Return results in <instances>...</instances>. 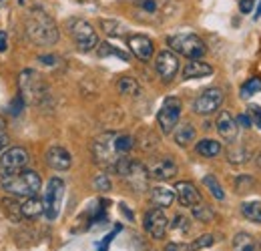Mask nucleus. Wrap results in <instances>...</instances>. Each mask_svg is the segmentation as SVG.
I'll use <instances>...</instances> for the list:
<instances>
[{"instance_id": "f257e3e1", "label": "nucleus", "mask_w": 261, "mask_h": 251, "mask_svg": "<svg viewBox=\"0 0 261 251\" xmlns=\"http://www.w3.org/2000/svg\"><path fill=\"white\" fill-rule=\"evenodd\" d=\"M27 34L38 46H53L59 40V29L53 20V16H48L44 10L34 8L29 14L27 20Z\"/></svg>"}, {"instance_id": "f03ea898", "label": "nucleus", "mask_w": 261, "mask_h": 251, "mask_svg": "<svg viewBox=\"0 0 261 251\" xmlns=\"http://www.w3.org/2000/svg\"><path fill=\"white\" fill-rule=\"evenodd\" d=\"M40 177L34 171H18L0 177V187L14 197H33L40 191Z\"/></svg>"}, {"instance_id": "7ed1b4c3", "label": "nucleus", "mask_w": 261, "mask_h": 251, "mask_svg": "<svg viewBox=\"0 0 261 251\" xmlns=\"http://www.w3.org/2000/svg\"><path fill=\"white\" fill-rule=\"evenodd\" d=\"M115 173L121 175L135 191H145V189L149 187V179H151L149 169L143 163H139V161L121 157L119 163L115 165Z\"/></svg>"}, {"instance_id": "20e7f679", "label": "nucleus", "mask_w": 261, "mask_h": 251, "mask_svg": "<svg viewBox=\"0 0 261 251\" xmlns=\"http://www.w3.org/2000/svg\"><path fill=\"white\" fill-rule=\"evenodd\" d=\"M18 87H20L22 101L29 105H40L42 98H46V94H48L42 77L33 68H27L18 74Z\"/></svg>"}, {"instance_id": "39448f33", "label": "nucleus", "mask_w": 261, "mask_h": 251, "mask_svg": "<svg viewBox=\"0 0 261 251\" xmlns=\"http://www.w3.org/2000/svg\"><path fill=\"white\" fill-rule=\"evenodd\" d=\"M167 44L173 53L181 55V57H187L189 61H197L205 55V42L193 34V32H181V34H173L167 38Z\"/></svg>"}, {"instance_id": "423d86ee", "label": "nucleus", "mask_w": 261, "mask_h": 251, "mask_svg": "<svg viewBox=\"0 0 261 251\" xmlns=\"http://www.w3.org/2000/svg\"><path fill=\"white\" fill-rule=\"evenodd\" d=\"M113 139H115V133H105L98 139H95V143H93V159H95V163L105 167V169H109V171H115V165L119 163V159L123 157V155H119L115 151Z\"/></svg>"}, {"instance_id": "0eeeda50", "label": "nucleus", "mask_w": 261, "mask_h": 251, "mask_svg": "<svg viewBox=\"0 0 261 251\" xmlns=\"http://www.w3.org/2000/svg\"><path fill=\"white\" fill-rule=\"evenodd\" d=\"M63 197H65V183H63V179L53 177L48 181V185H46V193H44V199H42V205H44L42 215H46V219L53 221L59 217Z\"/></svg>"}, {"instance_id": "6e6552de", "label": "nucleus", "mask_w": 261, "mask_h": 251, "mask_svg": "<svg viewBox=\"0 0 261 251\" xmlns=\"http://www.w3.org/2000/svg\"><path fill=\"white\" fill-rule=\"evenodd\" d=\"M70 36H72L74 44H76L83 53L93 51V48L98 44V38H97L95 29H93L87 20H81V18H76V20L70 22Z\"/></svg>"}, {"instance_id": "1a4fd4ad", "label": "nucleus", "mask_w": 261, "mask_h": 251, "mask_svg": "<svg viewBox=\"0 0 261 251\" xmlns=\"http://www.w3.org/2000/svg\"><path fill=\"white\" fill-rule=\"evenodd\" d=\"M29 163H31V155H29L27 149H22V147H10L0 157V171L4 175L18 173V171H24Z\"/></svg>"}, {"instance_id": "9d476101", "label": "nucleus", "mask_w": 261, "mask_h": 251, "mask_svg": "<svg viewBox=\"0 0 261 251\" xmlns=\"http://www.w3.org/2000/svg\"><path fill=\"white\" fill-rule=\"evenodd\" d=\"M179 117H181V101L177 96H167L163 107L157 113L159 129L163 133H171L177 127V123H179Z\"/></svg>"}, {"instance_id": "9b49d317", "label": "nucleus", "mask_w": 261, "mask_h": 251, "mask_svg": "<svg viewBox=\"0 0 261 251\" xmlns=\"http://www.w3.org/2000/svg\"><path fill=\"white\" fill-rule=\"evenodd\" d=\"M223 91L221 89H207V91H203V93L199 94L195 98V103H193V111H195L197 115H211V113H215L221 105H223Z\"/></svg>"}, {"instance_id": "f8f14e48", "label": "nucleus", "mask_w": 261, "mask_h": 251, "mask_svg": "<svg viewBox=\"0 0 261 251\" xmlns=\"http://www.w3.org/2000/svg\"><path fill=\"white\" fill-rule=\"evenodd\" d=\"M145 231L153 237V239H163L165 233H167V227H169V221L165 217V213L161 211V207H155V209H149L145 213Z\"/></svg>"}, {"instance_id": "ddd939ff", "label": "nucleus", "mask_w": 261, "mask_h": 251, "mask_svg": "<svg viewBox=\"0 0 261 251\" xmlns=\"http://www.w3.org/2000/svg\"><path fill=\"white\" fill-rule=\"evenodd\" d=\"M155 68H157L159 77L163 79L165 83H171V81L175 79L177 70H179V59H177V55H175L173 51H163V53H159V57H157V61H155Z\"/></svg>"}, {"instance_id": "4468645a", "label": "nucleus", "mask_w": 261, "mask_h": 251, "mask_svg": "<svg viewBox=\"0 0 261 251\" xmlns=\"http://www.w3.org/2000/svg\"><path fill=\"white\" fill-rule=\"evenodd\" d=\"M129 48L130 53L139 59V61H149L153 57V51H155V44L149 36L145 34H130L129 36Z\"/></svg>"}, {"instance_id": "2eb2a0df", "label": "nucleus", "mask_w": 261, "mask_h": 251, "mask_svg": "<svg viewBox=\"0 0 261 251\" xmlns=\"http://www.w3.org/2000/svg\"><path fill=\"white\" fill-rule=\"evenodd\" d=\"M46 163H48V167H53V169H57V171H66V169H70V165H72V157H70V153L66 151L65 147L53 145V147L46 151Z\"/></svg>"}, {"instance_id": "dca6fc26", "label": "nucleus", "mask_w": 261, "mask_h": 251, "mask_svg": "<svg viewBox=\"0 0 261 251\" xmlns=\"http://www.w3.org/2000/svg\"><path fill=\"white\" fill-rule=\"evenodd\" d=\"M149 175L157 181H169L177 175V165H175L173 159H157L149 167Z\"/></svg>"}, {"instance_id": "f3484780", "label": "nucleus", "mask_w": 261, "mask_h": 251, "mask_svg": "<svg viewBox=\"0 0 261 251\" xmlns=\"http://www.w3.org/2000/svg\"><path fill=\"white\" fill-rule=\"evenodd\" d=\"M175 195H177V199L183 207H193L201 201V195H199L197 187L189 181H179L175 185Z\"/></svg>"}, {"instance_id": "a211bd4d", "label": "nucleus", "mask_w": 261, "mask_h": 251, "mask_svg": "<svg viewBox=\"0 0 261 251\" xmlns=\"http://www.w3.org/2000/svg\"><path fill=\"white\" fill-rule=\"evenodd\" d=\"M215 127H217V133H219L225 141H229V143L237 139V123H235L233 115L227 113V111H221V113H219Z\"/></svg>"}, {"instance_id": "6ab92c4d", "label": "nucleus", "mask_w": 261, "mask_h": 251, "mask_svg": "<svg viewBox=\"0 0 261 251\" xmlns=\"http://www.w3.org/2000/svg\"><path fill=\"white\" fill-rule=\"evenodd\" d=\"M213 74V66L203 61H189L183 68V79L185 81H191V79H203V77H209Z\"/></svg>"}, {"instance_id": "aec40b11", "label": "nucleus", "mask_w": 261, "mask_h": 251, "mask_svg": "<svg viewBox=\"0 0 261 251\" xmlns=\"http://www.w3.org/2000/svg\"><path fill=\"white\" fill-rule=\"evenodd\" d=\"M42 211H44V205L36 195L24 197V201L20 203V215L27 217V219H34V217L42 215Z\"/></svg>"}, {"instance_id": "412c9836", "label": "nucleus", "mask_w": 261, "mask_h": 251, "mask_svg": "<svg viewBox=\"0 0 261 251\" xmlns=\"http://www.w3.org/2000/svg\"><path fill=\"white\" fill-rule=\"evenodd\" d=\"M151 201L155 207H169L175 201V191L167 187H155L151 189Z\"/></svg>"}, {"instance_id": "4be33fe9", "label": "nucleus", "mask_w": 261, "mask_h": 251, "mask_svg": "<svg viewBox=\"0 0 261 251\" xmlns=\"http://www.w3.org/2000/svg\"><path fill=\"white\" fill-rule=\"evenodd\" d=\"M195 149L201 157H217L221 153V143L213 141V139H203V141L197 143Z\"/></svg>"}, {"instance_id": "5701e85b", "label": "nucleus", "mask_w": 261, "mask_h": 251, "mask_svg": "<svg viewBox=\"0 0 261 251\" xmlns=\"http://www.w3.org/2000/svg\"><path fill=\"white\" fill-rule=\"evenodd\" d=\"M193 141H195V127L193 125L185 123V125H181L179 129H175V143L179 147H187Z\"/></svg>"}, {"instance_id": "b1692460", "label": "nucleus", "mask_w": 261, "mask_h": 251, "mask_svg": "<svg viewBox=\"0 0 261 251\" xmlns=\"http://www.w3.org/2000/svg\"><path fill=\"white\" fill-rule=\"evenodd\" d=\"M233 251H257V241L249 233H237L233 237Z\"/></svg>"}, {"instance_id": "393cba45", "label": "nucleus", "mask_w": 261, "mask_h": 251, "mask_svg": "<svg viewBox=\"0 0 261 251\" xmlns=\"http://www.w3.org/2000/svg\"><path fill=\"white\" fill-rule=\"evenodd\" d=\"M117 91L121 94H125V96H135V94L141 93V87H139L137 79H133V77H123V79H119V83H117Z\"/></svg>"}, {"instance_id": "a878e982", "label": "nucleus", "mask_w": 261, "mask_h": 251, "mask_svg": "<svg viewBox=\"0 0 261 251\" xmlns=\"http://www.w3.org/2000/svg\"><path fill=\"white\" fill-rule=\"evenodd\" d=\"M241 213L251 223H261V203L259 201H247L241 205Z\"/></svg>"}, {"instance_id": "bb28decb", "label": "nucleus", "mask_w": 261, "mask_h": 251, "mask_svg": "<svg viewBox=\"0 0 261 251\" xmlns=\"http://www.w3.org/2000/svg\"><path fill=\"white\" fill-rule=\"evenodd\" d=\"M227 159L229 163H233V165H243V163L249 161V153H247V149L243 145H233V147L227 149Z\"/></svg>"}, {"instance_id": "cd10ccee", "label": "nucleus", "mask_w": 261, "mask_h": 251, "mask_svg": "<svg viewBox=\"0 0 261 251\" xmlns=\"http://www.w3.org/2000/svg\"><path fill=\"white\" fill-rule=\"evenodd\" d=\"M203 185L211 191V195H213L217 201H223V199H225V191L219 185V181L215 179V175H205V177H203Z\"/></svg>"}, {"instance_id": "c85d7f7f", "label": "nucleus", "mask_w": 261, "mask_h": 251, "mask_svg": "<svg viewBox=\"0 0 261 251\" xmlns=\"http://www.w3.org/2000/svg\"><path fill=\"white\" fill-rule=\"evenodd\" d=\"M113 145H115V151L119 155H125V153H129L130 149H133L135 141H133V137H129V135H115Z\"/></svg>"}, {"instance_id": "c756f323", "label": "nucleus", "mask_w": 261, "mask_h": 251, "mask_svg": "<svg viewBox=\"0 0 261 251\" xmlns=\"http://www.w3.org/2000/svg\"><path fill=\"white\" fill-rule=\"evenodd\" d=\"M191 213H193V217H195L197 221H201V223H209V221H213V217H215L213 209L207 207V205H201V203H197V205L191 207Z\"/></svg>"}, {"instance_id": "7c9ffc66", "label": "nucleus", "mask_w": 261, "mask_h": 251, "mask_svg": "<svg viewBox=\"0 0 261 251\" xmlns=\"http://www.w3.org/2000/svg\"><path fill=\"white\" fill-rule=\"evenodd\" d=\"M98 57H119V59H123V61H129V55H127V53H123L121 48H117V46H113V44H109V42H102V44L98 46Z\"/></svg>"}, {"instance_id": "2f4dec72", "label": "nucleus", "mask_w": 261, "mask_h": 251, "mask_svg": "<svg viewBox=\"0 0 261 251\" xmlns=\"http://www.w3.org/2000/svg\"><path fill=\"white\" fill-rule=\"evenodd\" d=\"M2 207H4V211H6V215L10 219L18 221L22 217L20 215V203H16L14 199H2Z\"/></svg>"}, {"instance_id": "473e14b6", "label": "nucleus", "mask_w": 261, "mask_h": 251, "mask_svg": "<svg viewBox=\"0 0 261 251\" xmlns=\"http://www.w3.org/2000/svg\"><path fill=\"white\" fill-rule=\"evenodd\" d=\"M100 29L109 36H121L125 32V27L121 22H117V20H100Z\"/></svg>"}, {"instance_id": "72a5a7b5", "label": "nucleus", "mask_w": 261, "mask_h": 251, "mask_svg": "<svg viewBox=\"0 0 261 251\" xmlns=\"http://www.w3.org/2000/svg\"><path fill=\"white\" fill-rule=\"evenodd\" d=\"M259 91H261V79L255 77V79H249V81L241 87V96H243V98H249V96H253V94L259 93Z\"/></svg>"}, {"instance_id": "f704fd0d", "label": "nucleus", "mask_w": 261, "mask_h": 251, "mask_svg": "<svg viewBox=\"0 0 261 251\" xmlns=\"http://www.w3.org/2000/svg\"><path fill=\"white\" fill-rule=\"evenodd\" d=\"M215 237L213 235H201L199 239H195L191 245H189V249L191 251H199V249H203V247H211L215 241H213Z\"/></svg>"}, {"instance_id": "c9c22d12", "label": "nucleus", "mask_w": 261, "mask_h": 251, "mask_svg": "<svg viewBox=\"0 0 261 251\" xmlns=\"http://www.w3.org/2000/svg\"><path fill=\"white\" fill-rule=\"evenodd\" d=\"M22 109H24V101H22V96L18 94V96H14L12 103L8 105V113H10L12 117H18V115L22 113Z\"/></svg>"}, {"instance_id": "e433bc0d", "label": "nucleus", "mask_w": 261, "mask_h": 251, "mask_svg": "<svg viewBox=\"0 0 261 251\" xmlns=\"http://www.w3.org/2000/svg\"><path fill=\"white\" fill-rule=\"evenodd\" d=\"M247 115L251 119V125H255L257 129H261V107L259 105H249Z\"/></svg>"}, {"instance_id": "4c0bfd02", "label": "nucleus", "mask_w": 261, "mask_h": 251, "mask_svg": "<svg viewBox=\"0 0 261 251\" xmlns=\"http://www.w3.org/2000/svg\"><path fill=\"white\" fill-rule=\"evenodd\" d=\"M171 227L177 229V231H181V233H187L189 231V219L183 217V215H177L175 219L171 221Z\"/></svg>"}, {"instance_id": "58836bf2", "label": "nucleus", "mask_w": 261, "mask_h": 251, "mask_svg": "<svg viewBox=\"0 0 261 251\" xmlns=\"http://www.w3.org/2000/svg\"><path fill=\"white\" fill-rule=\"evenodd\" d=\"M95 187H97L100 193H109L113 185H111V179H109L107 175H98L97 179H95Z\"/></svg>"}, {"instance_id": "ea45409f", "label": "nucleus", "mask_w": 261, "mask_h": 251, "mask_svg": "<svg viewBox=\"0 0 261 251\" xmlns=\"http://www.w3.org/2000/svg\"><path fill=\"white\" fill-rule=\"evenodd\" d=\"M119 231H121V225H117V227H115V231H113V233H109V235H107V237H105V239L100 241V245H98V251H107V249H109L111 241L115 239V235H117Z\"/></svg>"}, {"instance_id": "a19ab883", "label": "nucleus", "mask_w": 261, "mask_h": 251, "mask_svg": "<svg viewBox=\"0 0 261 251\" xmlns=\"http://www.w3.org/2000/svg\"><path fill=\"white\" fill-rule=\"evenodd\" d=\"M255 2H257V0H239V10H241L243 14H249V12L255 8Z\"/></svg>"}, {"instance_id": "79ce46f5", "label": "nucleus", "mask_w": 261, "mask_h": 251, "mask_svg": "<svg viewBox=\"0 0 261 251\" xmlns=\"http://www.w3.org/2000/svg\"><path fill=\"white\" fill-rule=\"evenodd\" d=\"M139 6L147 12H155L157 10V2L155 0H139Z\"/></svg>"}, {"instance_id": "37998d69", "label": "nucleus", "mask_w": 261, "mask_h": 251, "mask_svg": "<svg viewBox=\"0 0 261 251\" xmlns=\"http://www.w3.org/2000/svg\"><path fill=\"white\" fill-rule=\"evenodd\" d=\"M235 123H237V127L241 125L243 129H249V127H251V119H249V115H239V117L235 119Z\"/></svg>"}, {"instance_id": "c03bdc74", "label": "nucleus", "mask_w": 261, "mask_h": 251, "mask_svg": "<svg viewBox=\"0 0 261 251\" xmlns=\"http://www.w3.org/2000/svg\"><path fill=\"white\" fill-rule=\"evenodd\" d=\"M165 251H191L189 249V245H185V243H169Z\"/></svg>"}, {"instance_id": "a18cd8bd", "label": "nucleus", "mask_w": 261, "mask_h": 251, "mask_svg": "<svg viewBox=\"0 0 261 251\" xmlns=\"http://www.w3.org/2000/svg\"><path fill=\"white\" fill-rule=\"evenodd\" d=\"M38 63L53 66V64H57V57H53V55H40V57H38Z\"/></svg>"}, {"instance_id": "49530a36", "label": "nucleus", "mask_w": 261, "mask_h": 251, "mask_svg": "<svg viewBox=\"0 0 261 251\" xmlns=\"http://www.w3.org/2000/svg\"><path fill=\"white\" fill-rule=\"evenodd\" d=\"M8 149V135L4 131H0V153Z\"/></svg>"}, {"instance_id": "de8ad7c7", "label": "nucleus", "mask_w": 261, "mask_h": 251, "mask_svg": "<svg viewBox=\"0 0 261 251\" xmlns=\"http://www.w3.org/2000/svg\"><path fill=\"white\" fill-rule=\"evenodd\" d=\"M6 46H8V44H6V32L0 31V51L4 53V51H6Z\"/></svg>"}, {"instance_id": "09e8293b", "label": "nucleus", "mask_w": 261, "mask_h": 251, "mask_svg": "<svg viewBox=\"0 0 261 251\" xmlns=\"http://www.w3.org/2000/svg\"><path fill=\"white\" fill-rule=\"evenodd\" d=\"M121 209H123V213H125L129 219H133V213L129 211V207H127V205H121Z\"/></svg>"}, {"instance_id": "8fccbe9b", "label": "nucleus", "mask_w": 261, "mask_h": 251, "mask_svg": "<svg viewBox=\"0 0 261 251\" xmlns=\"http://www.w3.org/2000/svg\"><path fill=\"white\" fill-rule=\"evenodd\" d=\"M261 16V0H259V6H257V10H255V18H259Z\"/></svg>"}, {"instance_id": "3c124183", "label": "nucleus", "mask_w": 261, "mask_h": 251, "mask_svg": "<svg viewBox=\"0 0 261 251\" xmlns=\"http://www.w3.org/2000/svg\"><path fill=\"white\" fill-rule=\"evenodd\" d=\"M255 165H257V167L261 169V153L257 155V157H255Z\"/></svg>"}, {"instance_id": "603ef678", "label": "nucleus", "mask_w": 261, "mask_h": 251, "mask_svg": "<svg viewBox=\"0 0 261 251\" xmlns=\"http://www.w3.org/2000/svg\"><path fill=\"white\" fill-rule=\"evenodd\" d=\"M2 129H4V119L0 117V131H2Z\"/></svg>"}]
</instances>
